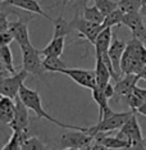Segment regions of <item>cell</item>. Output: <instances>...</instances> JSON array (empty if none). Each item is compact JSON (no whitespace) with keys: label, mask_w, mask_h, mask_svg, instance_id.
<instances>
[{"label":"cell","mask_w":146,"mask_h":150,"mask_svg":"<svg viewBox=\"0 0 146 150\" xmlns=\"http://www.w3.org/2000/svg\"><path fill=\"white\" fill-rule=\"evenodd\" d=\"M19 98L25 101V104L31 109L32 112H35V114L37 115V118H44L46 121L51 122V123L59 126L62 128H67V129H83L86 131V127H78V126H72V125H66L63 122L58 121V119L53 118L50 114H47L45 110H44V107H42V100H41V96H40L39 91L36 90H32V88L27 87V86H23L21 87V91H19Z\"/></svg>","instance_id":"1"},{"label":"cell","mask_w":146,"mask_h":150,"mask_svg":"<svg viewBox=\"0 0 146 150\" xmlns=\"http://www.w3.org/2000/svg\"><path fill=\"white\" fill-rule=\"evenodd\" d=\"M133 113V110L117 113L111 109L110 112H108L103 115V118L99 119L97 125L92 126V127H86V132H89L94 136L97 134H109L111 131H115V129L123 127V125L130 119V117Z\"/></svg>","instance_id":"2"},{"label":"cell","mask_w":146,"mask_h":150,"mask_svg":"<svg viewBox=\"0 0 146 150\" xmlns=\"http://www.w3.org/2000/svg\"><path fill=\"white\" fill-rule=\"evenodd\" d=\"M22 53V64L23 68L28 72L30 74H33L36 77H40L44 72H46L44 68L42 60L41 59V50L36 49L32 44H27V45L19 46Z\"/></svg>","instance_id":"3"},{"label":"cell","mask_w":146,"mask_h":150,"mask_svg":"<svg viewBox=\"0 0 146 150\" xmlns=\"http://www.w3.org/2000/svg\"><path fill=\"white\" fill-rule=\"evenodd\" d=\"M95 136L83 129H72L64 132L60 137L62 149H91Z\"/></svg>","instance_id":"4"},{"label":"cell","mask_w":146,"mask_h":150,"mask_svg":"<svg viewBox=\"0 0 146 150\" xmlns=\"http://www.w3.org/2000/svg\"><path fill=\"white\" fill-rule=\"evenodd\" d=\"M73 30L78 31V36L86 39L90 44H95L97 35L101 32V30L104 28L103 25H97V23H92L87 19H85L83 17H80V13H76L74 18L71 21Z\"/></svg>","instance_id":"5"},{"label":"cell","mask_w":146,"mask_h":150,"mask_svg":"<svg viewBox=\"0 0 146 150\" xmlns=\"http://www.w3.org/2000/svg\"><path fill=\"white\" fill-rule=\"evenodd\" d=\"M28 74L30 73L25 68H22L19 72L12 74V77H3L0 82V94L16 99L19 95L21 87L25 85V81L28 77Z\"/></svg>","instance_id":"6"},{"label":"cell","mask_w":146,"mask_h":150,"mask_svg":"<svg viewBox=\"0 0 146 150\" xmlns=\"http://www.w3.org/2000/svg\"><path fill=\"white\" fill-rule=\"evenodd\" d=\"M60 73L66 74L72 81H74L77 85L82 86L85 88L94 90L96 87V74L95 71H87V69H80V68H64L60 71Z\"/></svg>","instance_id":"7"},{"label":"cell","mask_w":146,"mask_h":150,"mask_svg":"<svg viewBox=\"0 0 146 150\" xmlns=\"http://www.w3.org/2000/svg\"><path fill=\"white\" fill-rule=\"evenodd\" d=\"M144 18L145 17L141 14V12L126 13L122 25H124L130 30L133 37H137V39H140L141 41L146 44V26Z\"/></svg>","instance_id":"8"},{"label":"cell","mask_w":146,"mask_h":150,"mask_svg":"<svg viewBox=\"0 0 146 150\" xmlns=\"http://www.w3.org/2000/svg\"><path fill=\"white\" fill-rule=\"evenodd\" d=\"M119 129L122 132H124L126 136L128 137L132 145V149H144V136H142L140 123H138L135 113L131 115L130 119Z\"/></svg>","instance_id":"9"},{"label":"cell","mask_w":146,"mask_h":150,"mask_svg":"<svg viewBox=\"0 0 146 150\" xmlns=\"http://www.w3.org/2000/svg\"><path fill=\"white\" fill-rule=\"evenodd\" d=\"M16 109H14V117L13 121L9 123L13 131H21V129L28 128V107L25 104V101L19 98V95L16 99Z\"/></svg>","instance_id":"10"},{"label":"cell","mask_w":146,"mask_h":150,"mask_svg":"<svg viewBox=\"0 0 146 150\" xmlns=\"http://www.w3.org/2000/svg\"><path fill=\"white\" fill-rule=\"evenodd\" d=\"M141 78V74L137 73H127L122 80H118L115 82V94H114V100L118 101L121 99H127V96L132 93L133 87L136 86L137 81Z\"/></svg>","instance_id":"11"},{"label":"cell","mask_w":146,"mask_h":150,"mask_svg":"<svg viewBox=\"0 0 146 150\" xmlns=\"http://www.w3.org/2000/svg\"><path fill=\"white\" fill-rule=\"evenodd\" d=\"M9 30L12 31L14 40L18 42L19 46L27 45V44H31L30 40V32H28V27H27V22L23 21L22 18H19L16 22L9 23Z\"/></svg>","instance_id":"12"},{"label":"cell","mask_w":146,"mask_h":150,"mask_svg":"<svg viewBox=\"0 0 146 150\" xmlns=\"http://www.w3.org/2000/svg\"><path fill=\"white\" fill-rule=\"evenodd\" d=\"M126 47H127V44L124 41H122L117 37V35H113V40H111L110 47L108 50V54H109L111 62L114 64V68L118 73H121V60L122 57L126 52Z\"/></svg>","instance_id":"13"},{"label":"cell","mask_w":146,"mask_h":150,"mask_svg":"<svg viewBox=\"0 0 146 150\" xmlns=\"http://www.w3.org/2000/svg\"><path fill=\"white\" fill-rule=\"evenodd\" d=\"M3 4H9V5L17 6V8H19V9H23V11H26V12L35 13V14H39V16L44 17V18H46L47 21H50V22L54 21L53 18H50V17L42 11L41 5H40L36 0H6Z\"/></svg>","instance_id":"14"},{"label":"cell","mask_w":146,"mask_h":150,"mask_svg":"<svg viewBox=\"0 0 146 150\" xmlns=\"http://www.w3.org/2000/svg\"><path fill=\"white\" fill-rule=\"evenodd\" d=\"M16 109V100L13 101V98L1 95L0 99V122L3 125H9L14 117Z\"/></svg>","instance_id":"15"},{"label":"cell","mask_w":146,"mask_h":150,"mask_svg":"<svg viewBox=\"0 0 146 150\" xmlns=\"http://www.w3.org/2000/svg\"><path fill=\"white\" fill-rule=\"evenodd\" d=\"M126 52L132 57L133 60H140V62L146 63V47L145 42L141 41L137 37H132L130 41L127 42Z\"/></svg>","instance_id":"16"},{"label":"cell","mask_w":146,"mask_h":150,"mask_svg":"<svg viewBox=\"0 0 146 150\" xmlns=\"http://www.w3.org/2000/svg\"><path fill=\"white\" fill-rule=\"evenodd\" d=\"M111 40H113V33H111V27H105L101 30V32L97 35L96 41H95V55H100L103 53H107L110 47Z\"/></svg>","instance_id":"17"},{"label":"cell","mask_w":146,"mask_h":150,"mask_svg":"<svg viewBox=\"0 0 146 150\" xmlns=\"http://www.w3.org/2000/svg\"><path fill=\"white\" fill-rule=\"evenodd\" d=\"M95 74H96V86L104 87L110 82V78H113L110 69L104 63L103 58L96 57V66H95Z\"/></svg>","instance_id":"18"},{"label":"cell","mask_w":146,"mask_h":150,"mask_svg":"<svg viewBox=\"0 0 146 150\" xmlns=\"http://www.w3.org/2000/svg\"><path fill=\"white\" fill-rule=\"evenodd\" d=\"M64 44H66V36H53L50 42L41 49V53L44 57L46 55H56L60 57L64 50Z\"/></svg>","instance_id":"19"},{"label":"cell","mask_w":146,"mask_h":150,"mask_svg":"<svg viewBox=\"0 0 146 150\" xmlns=\"http://www.w3.org/2000/svg\"><path fill=\"white\" fill-rule=\"evenodd\" d=\"M92 91V99L97 104V107H99V119L103 118V115L105 113H108V112H110L111 109L109 107V98L105 95L103 87H95Z\"/></svg>","instance_id":"20"},{"label":"cell","mask_w":146,"mask_h":150,"mask_svg":"<svg viewBox=\"0 0 146 150\" xmlns=\"http://www.w3.org/2000/svg\"><path fill=\"white\" fill-rule=\"evenodd\" d=\"M31 135V132L28 131V128L21 129V131H13V135L11 140L3 146L1 150H19L22 149L23 142L26 141V139Z\"/></svg>","instance_id":"21"},{"label":"cell","mask_w":146,"mask_h":150,"mask_svg":"<svg viewBox=\"0 0 146 150\" xmlns=\"http://www.w3.org/2000/svg\"><path fill=\"white\" fill-rule=\"evenodd\" d=\"M126 100H127V103L132 110L136 112L146 101V88L138 87L136 85L133 87V90H132V93L128 95Z\"/></svg>","instance_id":"22"},{"label":"cell","mask_w":146,"mask_h":150,"mask_svg":"<svg viewBox=\"0 0 146 150\" xmlns=\"http://www.w3.org/2000/svg\"><path fill=\"white\" fill-rule=\"evenodd\" d=\"M42 64L46 72L60 73V71L67 68V64L64 63V60H62L56 55H46L42 60Z\"/></svg>","instance_id":"23"},{"label":"cell","mask_w":146,"mask_h":150,"mask_svg":"<svg viewBox=\"0 0 146 150\" xmlns=\"http://www.w3.org/2000/svg\"><path fill=\"white\" fill-rule=\"evenodd\" d=\"M54 25V33L53 36H67L68 33L73 31V27L71 25V22H67L63 17V13H60V16L56 19L53 21Z\"/></svg>","instance_id":"24"},{"label":"cell","mask_w":146,"mask_h":150,"mask_svg":"<svg viewBox=\"0 0 146 150\" xmlns=\"http://www.w3.org/2000/svg\"><path fill=\"white\" fill-rule=\"evenodd\" d=\"M82 17L87 21L92 22V23H97V25H103L105 16L101 13V11L97 8L96 5L94 6H85L82 9Z\"/></svg>","instance_id":"25"},{"label":"cell","mask_w":146,"mask_h":150,"mask_svg":"<svg viewBox=\"0 0 146 150\" xmlns=\"http://www.w3.org/2000/svg\"><path fill=\"white\" fill-rule=\"evenodd\" d=\"M0 58H1V64L11 74L16 73V68L13 64V54L12 49L9 47V45H1L0 49Z\"/></svg>","instance_id":"26"},{"label":"cell","mask_w":146,"mask_h":150,"mask_svg":"<svg viewBox=\"0 0 146 150\" xmlns=\"http://www.w3.org/2000/svg\"><path fill=\"white\" fill-rule=\"evenodd\" d=\"M126 13L122 9L117 8L115 11L109 13L108 16H105L104 22H103V27H113V26H121L123 23V18H124Z\"/></svg>","instance_id":"27"},{"label":"cell","mask_w":146,"mask_h":150,"mask_svg":"<svg viewBox=\"0 0 146 150\" xmlns=\"http://www.w3.org/2000/svg\"><path fill=\"white\" fill-rule=\"evenodd\" d=\"M118 8L124 13L141 12V0H118Z\"/></svg>","instance_id":"28"},{"label":"cell","mask_w":146,"mask_h":150,"mask_svg":"<svg viewBox=\"0 0 146 150\" xmlns=\"http://www.w3.org/2000/svg\"><path fill=\"white\" fill-rule=\"evenodd\" d=\"M95 5L101 11L104 16H108L109 13L118 8V1L117 0H94Z\"/></svg>","instance_id":"29"},{"label":"cell","mask_w":146,"mask_h":150,"mask_svg":"<svg viewBox=\"0 0 146 150\" xmlns=\"http://www.w3.org/2000/svg\"><path fill=\"white\" fill-rule=\"evenodd\" d=\"M46 149V145L36 136L30 135L22 145V150H42Z\"/></svg>","instance_id":"30"},{"label":"cell","mask_w":146,"mask_h":150,"mask_svg":"<svg viewBox=\"0 0 146 150\" xmlns=\"http://www.w3.org/2000/svg\"><path fill=\"white\" fill-rule=\"evenodd\" d=\"M0 40H1V45H11V42L14 40V36L11 30L0 31Z\"/></svg>","instance_id":"31"},{"label":"cell","mask_w":146,"mask_h":150,"mask_svg":"<svg viewBox=\"0 0 146 150\" xmlns=\"http://www.w3.org/2000/svg\"><path fill=\"white\" fill-rule=\"evenodd\" d=\"M9 23H11V21H8L6 14L5 13H1V16H0V31L9 30Z\"/></svg>","instance_id":"32"},{"label":"cell","mask_w":146,"mask_h":150,"mask_svg":"<svg viewBox=\"0 0 146 150\" xmlns=\"http://www.w3.org/2000/svg\"><path fill=\"white\" fill-rule=\"evenodd\" d=\"M90 0H77L76 1V13H80L81 11H82V9L85 8V6L87 5V3H89Z\"/></svg>","instance_id":"33"},{"label":"cell","mask_w":146,"mask_h":150,"mask_svg":"<svg viewBox=\"0 0 146 150\" xmlns=\"http://www.w3.org/2000/svg\"><path fill=\"white\" fill-rule=\"evenodd\" d=\"M136 112H137V113H140V114H142V115H145V117H146V101H145V103L142 104L141 107L138 108Z\"/></svg>","instance_id":"34"},{"label":"cell","mask_w":146,"mask_h":150,"mask_svg":"<svg viewBox=\"0 0 146 150\" xmlns=\"http://www.w3.org/2000/svg\"><path fill=\"white\" fill-rule=\"evenodd\" d=\"M141 14L146 17V0H141Z\"/></svg>","instance_id":"35"},{"label":"cell","mask_w":146,"mask_h":150,"mask_svg":"<svg viewBox=\"0 0 146 150\" xmlns=\"http://www.w3.org/2000/svg\"><path fill=\"white\" fill-rule=\"evenodd\" d=\"M69 1H72V0H62V13H63V9L66 8V5H67Z\"/></svg>","instance_id":"36"},{"label":"cell","mask_w":146,"mask_h":150,"mask_svg":"<svg viewBox=\"0 0 146 150\" xmlns=\"http://www.w3.org/2000/svg\"><path fill=\"white\" fill-rule=\"evenodd\" d=\"M144 149H146V137L144 139Z\"/></svg>","instance_id":"37"},{"label":"cell","mask_w":146,"mask_h":150,"mask_svg":"<svg viewBox=\"0 0 146 150\" xmlns=\"http://www.w3.org/2000/svg\"><path fill=\"white\" fill-rule=\"evenodd\" d=\"M117 1H118V0H117Z\"/></svg>","instance_id":"38"}]
</instances>
